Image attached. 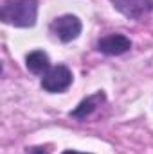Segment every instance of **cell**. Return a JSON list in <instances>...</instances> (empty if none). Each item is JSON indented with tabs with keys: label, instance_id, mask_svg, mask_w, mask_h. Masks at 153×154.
<instances>
[{
	"label": "cell",
	"instance_id": "obj_1",
	"mask_svg": "<svg viewBox=\"0 0 153 154\" xmlns=\"http://www.w3.org/2000/svg\"><path fill=\"white\" fill-rule=\"evenodd\" d=\"M38 18V0H4L0 20L18 29L34 27Z\"/></svg>",
	"mask_w": 153,
	"mask_h": 154
},
{
	"label": "cell",
	"instance_id": "obj_2",
	"mask_svg": "<svg viewBox=\"0 0 153 154\" xmlns=\"http://www.w3.org/2000/svg\"><path fill=\"white\" fill-rule=\"evenodd\" d=\"M49 31L61 43H70L76 38H79V34L83 31V23L76 14H63V16H58L50 23Z\"/></svg>",
	"mask_w": 153,
	"mask_h": 154
},
{
	"label": "cell",
	"instance_id": "obj_3",
	"mask_svg": "<svg viewBox=\"0 0 153 154\" xmlns=\"http://www.w3.org/2000/svg\"><path fill=\"white\" fill-rule=\"evenodd\" d=\"M72 79V72L67 65H56L41 77V88L49 93H61L70 88Z\"/></svg>",
	"mask_w": 153,
	"mask_h": 154
},
{
	"label": "cell",
	"instance_id": "obj_4",
	"mask_svg": "<svg viewBox=\"0 0 153 154\" xmlns=\"http://www.w3.org/2000/svg\"><path fill=\"white\" fill-rule=\"evenodd\" d=\"M115 11L128 20H141L153 11V0H110Z\"/></svg>",
	"mask_w": 153,
	"mask_h": 154
},
{
	"label": "cell",
	"instance_id": "obj_5",
	"mask_svg": "<svg viewBox=\"0 0 153 154\" xmlns=\"http://www.w3.org/2000/svg\"><path fill=\"white\" fill-rule=\"evenodd\" d=\"M96 48L105 56H121V54H126L132 48V41L124 34L115 32V34H108V36L101 38L97 41Z\"/></svg>",
	"mask_w": 153,
	"mask_h": 154
},
{
	"label": "cell",
	"instance_id": "obj_6",
	"mask_svg": "<svg viewBox=\"0 0 153 154\" xmlns=\"http://www.w3.org/2000/svg\"><path fill=\"white\" fill-rule=\"evenodd\" d=\"M106 100V93L103 91V90H99V91H96L94 95H90V97H86V99H83L79 104H77L76 108L69 113V115L72 116V118H77V120H83V118H86V116H90L103 102Z\"/></svg>",
	"mask_w": 153,
	"mask_h": 154
},
{
	"label": "cell",
	"instance_id": "obj_7",
	"mask_svg": "<svg viewBox=\"0 0 153 154\" xmlns=\"http://www.w3.org/2000/svg\"><path fill=\"white\" fill-rule=\"evenodd\" d=\"M25 66L31 74L36 75H45L50 70V59L43 50H33L25 57Z\"/></svg>",
	"mask_w": 153,
	"mask_h": 154
},
{
	"label": "cell",
	"instance_id": "obj_8",
	"mask_svg": "<svg viewBox=\"0 0 153 154\" xmlns=\"http://www.w3.org/2000/svg\"><path fill=\"white\" fill-rule=\"evenodd\" d=\"M27 154H50V149H49L47 145H45V147L38 145V147H31Z\"/></svg>",
	"mask_w": 153,
	"mask_h": 154
},
{
	"label": "cell",
	"instance_id": "obj_9",
	"mask_svg": "<svg viewBox=\"0 0 153 154\" xmlns=\"http://www.w3.org/2000/svg\"><path fill=\"white\" fill-rule=\"evenodd\" d=\"M61 154H90V152H77V151H70L69 149V151H63Z\"/></svg>",
	"mask_w": 153,
	"mask_h": 154
}]
</instances>
